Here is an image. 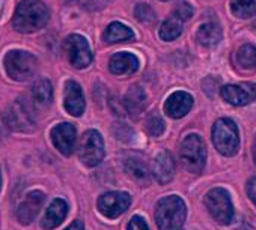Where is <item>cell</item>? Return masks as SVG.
I'll list each match as a JSON object with an SVG mask.
<instances>
[{"mask_svg":"<svg viewBox=\"0 0 256 230\" xmlns=\"http://www.w3.org/2000/svg\"><path fill=\"white\" fill-rule=\"evenodd\" d=\"M50 18L47 6L40 0H23L16 8L12 26L17 32L32 33L42 29Z\"/></svg>","mask_w":256,"mask_h":230,"instance_id":"6da1fadb","label":"cell"},{"mask_svg":"<svg viewBox=\"0 0 256 230\" xmlns=\"http://www.w3.org/2000/svg\"><path fill=\"white\" fill-rule=\"evenodd\" d=\"M186 203L178 196L163 197L156 206V223L158 230H180L186 221Z\"/></svg>","mask_w":256,"mask_h":230,"instance_id":"7a4b0ae2","label":"cell"},{"mask_svg":"<svg viewBox=\"0 0 256 230\" xmlns=\"http://www.w3.org/2000/svg\"><path fill=\"white\" fill-rule=\"evenodd\" d=\"M6 124L14 131L30 133L35 130V102L22 96L14 101L6 113Z\"/></svg>","mask_w":256,"mask_h":230,"instance_id":"3957f363","label":"cell"},{"mask_svg":"<svg viewBox=\"0 0 256 230\" xmlns=\"http://www.w3.org/2000/svg\"><path fill=\"white\" fill-rule=\"evenodd\" d=\"M5 69L16 81H26L36 74L38 60L28 51L12 50L5 56Z\"/></svg>","mask_w":256,"mask_h":230,"instance_id":"277c9868","label":"cell"},{"mask_svg":"<svg viewBox=\"0 0 256 230\" xmlns=\"http://www.w3.org/2000/svg\"><path fill=\"white\" fill-rule=\"evenodd\" d=\"M212 143L220 154L226 157L235 155L240 148V137L235 122L228 118L218 119L212 127Z\"/></svg>","mask_w":256,"mask_h":230,"instance_id":"5b68a950","label":"cell"},{"mask_svg":"<svg viewBox=\"0 0 256 230\" xmlns=\"http://www.w3.org/2000/svg\"><path fill=\"white\" fill-rule=\"evenodd\" d=\"M182 166L190 173H200L205 167L206 151L204 140L198 134H190L184 139L180 151Z\"/></svg>","mask_w":256,"mask_h":230,"instance_id":"8992f818","label":"cell"},{"mask_svg":"<svg viewBox=\"0 0 256 230\" xmlns=\"http://www.w3.org/2000/svg\"><path fill=\"white\" fill-rule=\"evenodd\" d=\"M205 205L211 217L223 226L230 224L234 218V206L229 193L223 188H214L205 196Z\"/></svg>","mask_w":256,"mask_h":230,"instance_id":"52a82bcc","label":"cell"},{"mask_svg":"<svg viewBox=\"0 0 256 230\" xmlns=\"http://www.w3.org/2000/svg\"><path fill=\"white\" fill-rule=\"evenodd\" d=\"M80 161L88 167L98 166L104 158V142L98 131L89 130L83 134L78 148Z\"/></svg>","mask_w":256,"mask_h":230,"instance_id":"ba28073f","label":"cell"},{"mask_svg":"<svg viewBox=\"0 0 256 230\" xmlns=\"http://www.w3.org/2000/svg\"><path fill=\"white\" fill-rule=\"evenodd\" d=\"M65 50L71 65L77 69L88 68L92 62V53L88 41L80 35H71L65 39Z\"/></svg>","mask_w":256,"mask_h":230,"instance_id":"9c48e42d","label":"cell"},{"mask_svg":"<svg viewBox=\"0 0 256 230\" xmlns=\"http://www.w3.org/2000/svg\"><path fill=\"white\" fill-rule=\"evenodd\" d=\"M132 197L126 193L112 191L106 193L98 199V211L107 218H118L130 208Z\"/></svg>","mask_w":256,"mask_h":230,"instance_id":"30bf717a","label":"cell"},{"mask_svg":"<svg viewBox=\"0 0 256 230\" xmlns=\"http://www.w3.org/2000/svg\"><path fill=\"white\" fill-rule=\"evenodd\" d=\"M52 142L62 155L70 157L74 151V146H76V128H74V125L68 124V122L56 125L52 130Z\"/></svg>","mask_w":256,"mask_h":230,"instance_id":"8fae6325","label":"cell"},{"mask_svg":"<svg viewBox=\"0 0 256 230\" xmlns=\"http://www.w3.org/2000/svg\"><path fill=\"white\" fill-rule=\"evenodd\" d=\"M44 202H46V194L42 191H32V193H29L24 197V200L20 203V206H18V211H17L18 221L22 224H24V226L30 224L36 218V215L40 214Z\"/></svg>","mask_w":256,"mask_h":230,"instance_id":"7c38bea8","label":"cell"},{"mask_svg":"<svg viewBox=\"0 0 256 230\" xmlns=\"http://www.w3.org/2000/svg\"><path fill=\"white\" fill-rule=\"evenodd\" d=\"M192 105H193L192 95L187 92L178 90V92H174L168 98V101L164 104V111H166L168 116H170L174 119H180L190 111Z\"/></svg>","mask_w":256,"mask_h":230,"instance_id":"4fadbf2b","label":"cell"},{"mask_svg":"<svg viewBox=\"0 0 256 230\" xmlns=\"http://www.w3.org/2000/svg\"><path fill=\"white\" fill-rule=\"evenodd\" d=\"M65 110L71 116H82L84 111V96L78 83L70 80L65 84Z\"/></svg>","mask_w":256,"mask_h":230,"instance_id":"5bb4252c","label":"cell"},{"mask_svg":"<svg viewBox=\"0 0 256 230\" xmlns=\"http://www.w3.org/2000/svg\"><path fill=\"white\" fill-rule=\"evenodd\" d=\"M139 60L132 53H116L110 57L108 69L114 75H132L138 71Z\"/></svg>","mask_w":256,"mask_h":230,"instance_id":"9a60e30c","label":"cell"},{"mask_svg":"<svg viewBox=\"0 0 256 230\" xmlns=\"http://www.w3.org/2000/svg\"><path fill=\"white\" fill-rule=\"evenodd\" d=\"M124 105L126 111L130 113L133 119H138L142 116V113L146 108V93L140 86H132L128 89L125 98H124Z\"/></svg>","mask_w":256,"mask_h":230,"instance_id":"2e32d148","label":"cell"},{"mask_svg":"<svg viewBox=\"0 0 256 230\" xmlns=\"http://www.w3.org/2000/svg\"><path fill=\"white\" fill-rule=\"evenodd\" d=\"M175 173V163L168 151L160 152L152 163V175L160 184H168L172 181Z\"/></svg>","mask_w":256,"mask_h":230,"instance_id":"e0dca14e","label":"cell"},{"mask_svg":"<svg viewBox=\"0 0 256 230\" xmlns=\"http://www.w3.org/2000/svg\"><path fill=\"white\" fill-rule=\"evenodd\" d=\"M68 214V205L65 200L62 199H56L50 203V206L47 208L42 220H41V227L46 230H52L56 229L59 224H62V221L65 220Z\"/></svg>","mask_w":256,"mask_h":230,"instance_id":"ac0fdd59","label":"cell"},{"mask_svg":"<svg viewBox=\"0 0 256 230\" xmlns=\"http://www.w3.org/2000/svg\"><path fill=\"white\" fill-rule=\"evenodd\" d=\"M222 98L232 104V105H246L250 101H253V95L250 92V89L247 87V84H228L222 87Z\"/></svg>","mask_w":256,"mask_h":230,"instance_id":"d6986e66","label":"cell"},{"mask_svg":"<svg viewBox=\"0 0 256 230\" xmlns=\"http://www.w3.org/2000/svg\"><path fill=\"white\" fill-rule=\"evenodd\" d=\"M125 172L133 181H136L139 185L145 187L150 184V169L145 164V161L139 157H130L125 160Z\"/></svg>","mask_w":256,"mask_h":230,"instance_id":"ffe728a7","label":"cell"},{"mask_svg":"<svg viewBox=\"0 0 256 230\" xmlns=\"http://www.w3.org/2000/svg\"><path fill=\"white\" fill-rule=\"evenodd\" d=\"M134 38V32L120 23H112L102 35L104 42L107 44H116V42H126Z\"/></svg>","mask_w":256,"mask_h":230,"instance_id":"44dd1931","label":"cell"},{"mask_svg":"<svg viewBox=\"0 0 256 230\" xmlns=\"http://www.w3.org/2000/svg\"><path fill=\"white\" fill-rule=\"evenodd\" d=\"M32 101L35 105L40 107H48L53 101V87L52 83L46 78H41L35 81L32 86Z\"/></svg>","mask_w":256,"mask_h":230,"instance_id":"7402d4cb","label":"cell"},{"mask_svg":"<svg viewBox=\"0 0 256 230\" xmlns=\"http://www.w3.org/2000/svg\"><path fill=\"white\" fill-rule=\"evenodd\" d=\"M196 39L204 47H212L220 42L222 39V29L216 23H206L202 24L198 30Z\"/></svg>","mask_w":256,"mask_h":230,"instance_id":"603a6c76","label":"cell"},{"mask_svg":"<svg viewBox=\"0 0 256 230\" xmlns=\"http://www.w3.org/2000/svg\"><path fill=\"white\" fill-rule=\"evenodd\" d=\"M181 33H182V20H180L175 15L168 18L160 29V38L163 41H174Z\"/></svg>","mask_w":256,"mask_h":230,"instance_id":"cb8c5ba5","label":"cell"},{"mask_svg":"<svg viewBox=\"0 0 256 230\" xmlns=\"http://www.w3.org/2000/svg\"><path fill=\"white\" fill-rule=\"evenodd\" d=\"M230 9L238 18H250L256 14V0H230Z\"/></svg>","mask_w":256,"mask_h":230,"instance_id":"d4e9b609","label":"cell"},{"mask_svg":"<svg viewBox=\"0 0 256 230\" xmlns=\"http://www.w3.org/2000/svg\"><path fill=\"white\" fill-rule=\"evenodd\" d=\"M236 63L244 69L256 68V47L246 44L236 51Z\"/></svg>","mask_w":256,"mask_h":230,"instance_id":"484cf974","label":"cell"},{"mask_svg":"<svg viewBox=\"0 0 256 230\" xmlns=\"http://www.w3.org/2000/svg\"><path fill=\"white\" fill-rule=\"evenodd\" d=\"M146 131L150 133V136L152 137H158L163 134L164 131V122L162 119V116L158 113H151L148 119H146Z\"/></svg>","mask_w":256,"mask_h":230,"instance_id":"4316f807","label":"cell"},{"mask_svg":"<svg viewBox=\"0 0 256 230\" xmlns=\"http://www.w3.org/2000/svg\"><path fill=\"white\" fill-rule=\"evenodd\" d=\"M134 15H136V18H138L139 21H142V23H145V24H151V23L156 21V12H154V9H152L150 5H146V3L138 5L136 9H134Z\"/></svg>","mask_w":256,"mask_h":230,"instance_id":"83f0119b","label":"cell"},{"mask_svg":"<svg viewBox=\"0 0 256 230\" xmlns=\"http://www.w3.org/2000/svg\"><path fill=\"white\" fill-rule=\"evenodd\" d=\"M193 12H194V11H193V6H192L190 3H187V2H181V3H178V6H176V9H175L174 15H175V17H178L180 20L186 21V20H190V18H192Z\"/></svg>","mask_w":256,"mask_h":230,"instance_id":"f1b7e54d","label":"cell"},{"mask_svg":"<svg viewBox=\"0 0 256 230\" xmlns=\"http://www.w3.org/2000/svg\"><path fill=\"white\" fill-rule=\"evenodd\" d=\"M126 230H150V229H148V224H146V221H145L142 217H139V215H134V217L130 220V223H128V226H126Z\"/></svg>","mask_w":256,"mask_h":230,"instance_id":"f546056e","label":"cell"},{"mask_svg":"<svg viewBox=\"0 0 256 230\" xmlns=\"http://www.w3.org/2000/svg\"><path fill=\"white\" fill-rule=\"evenodd\" d=\"M114 134L119 140H130V137H133V131L130 127H126V125H118L116 130H114Z\"/></svg>","mask_w":256,"mask_h":230,"instance_id":"4dcf8cb0","label":"cell"},{"mask_svg":"<svg viewBox=\"0 0 256 230\" xmlns=\"http://www.w3.org/2000/svg\"><path fill=\"white\" fill-rule=\"evenodd\" d=\"M202 84H204V90L208 92L210 95H212V92L218 87L220 80H217V78H214V77H206V78L204 80Z\"/></svg>","mask_w":256,"mask_h":230,"instance_id":"1f68e13d","label":"cell"},{"mask_svg":"<svg viewBox=\"0 0 256 230\" xmlns=\"http://www.w3.org/2000/svg\"><path fill=\"white\" fill-rule=\"evenodd\" d=\"M247 193H248L250 200L256 205V176H253L248 181V184H247Z\"/></svg>","mask_w":256,"mask_h":230,"instance_id":"d6a6232c","label":"cell"},{"mask_svg":"<svg viewBox=\"0 0 256 230\" xmlns=\"http://www.w3.org/2000/svg\"><path fill=\"white\" fill-rule=\"evenodd\" d=\"M6 128H8V124H6V121L4 119L2 113H0V142H2V140H4V137H5Z\"/></svg>","mask_w":256,"mask_h":230,"instance_id":"836d02e7","label":"cell"},{"mask_svg":"<svg viewBox=\"0 0 256 230\" xmlns=\"http://www.w3.org/2000/svg\"><path fill=\"white\" fill-rule=\"evenodd\" d=\"M65 230H84V227H83V223L82 221H74L71 226H68Z\"/></svg>","mask_w":256,"mask_h":230,"instance_id":"e575fe53","label":"cell"},{"mask_svg":"<svg viewBox=\"0 0 256 230\" xmlns=\"http://www.w3.org/2000/svg\"><path fill=\"white\" fill-rule=\"evenodd\" d=\"M0 190H2V173H0Z\"/></svg>","mask_w":256,"mask_h":230,"instance_id":"d590c367","label":"cell"},{"mask_svg":"<svg viewBox=\"0 0 256 230\" xmlns=\"http://www.w3.org/2000/svg\"><path fill=\"white\" fill-rule=\"evenodd\" d=\"M254 27H256V21H254Z\"/></svg>","mask_w":256,"mask_h":230,"instance_id":"8d00e7d4","label":"cell"},{"mask_svg":"<svg viewBox=\"0 0 256 230\" xmlns=\"http://www.w3.org/2000/svg\"><path fill=\"white\" fill-rule=\"evenodd\" d=\"M163 2H166V0H163Z\"/></svg>","mask_w":256,"mask_h":230,"instance_id":"74e56055","label":"cell"}]
</instances>
